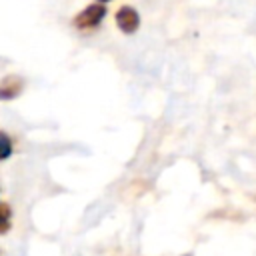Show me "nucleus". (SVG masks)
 <instances>
[{
	"mask_svg": "<svg viewBox=\"0 0 256 256\" xmlns=\"http://www.w3.org/2000/svg\"><path fill=\"white\" fill-rule=\"evenodd\" d=\"M104 16H106V6L100 4V2H96V4L86 6L82 12H78V14L74 16L72 24H74V28H78V30H94V28H98V26L102 24Z\"/></svg>",
	"mask_w": 256,
	"mask_h": 256,
	"instance_id": "nucleus-1",
	"label": "nucleus"
},
{
	"mask_svg": "<svg viewBox=\"0 0 256 256\" xmlns=\"http://www.w3.org/2000/svg\"><path fill=\"white\" fill-rule=\"evenodd\" d=\"M116 26L120 28V32L124 34H134L140 28V16L132 6H120L114 14Z\"/></svg>",
	"mask_w": 256,
	"mask_h": 256,
	"instance_id": "nucleus-2",
	"label": "nucleus"
},
{
	"mask_svg": "<svg viewBox=\"0 0 256 256\" xmlns=\"http://www.w3.org/2000/svg\"><path fill=\"white\" fill-rule=\"evenodd\" d=\"M24 80L20 76H6L0 82V100H14L22 94Z\"/></svg>",
	"mask_w": 256,
	"mask_h": 256,
	"instance_id": "nucleus-3",
	"label": "nucleus"
},
{
	"mask_svg": "<svg viewBox=\"0 0 256 256\" xmlns=\"http://www.w3.org/2000/svg\"><path fill=\"white\" fill-rule=\"evenodd\" d=\"M10 224H12V212L8 204L0 202V234H6L10 230Z\"/></svg>",
	"mask_w": 256,
	"mask_h": 256,
	"instance_id": "nucleus-4",
	"label": "nucleus"
},
{
	"mask_svg": "<svg viewBox=\"0 0 256 256\" xmlns=\"http://www.w3.org/2000/svg\"><path fill=\"white\" fill-rule=\"evenodd\" d=\"M12 140L6 132H0V160H6L12 154Z\"/></svg>",
	"mask_w": 256,
	"mask_h": 256,
	"instance_id": "nucleus-5",
	"label": "nucleus"
},
{
	"mask_svg": "<svg viewBox=\"0 0 256 256\" xmlns=\"http://www.w3.org/2000/svg\"><path fill=\"white\" fill-rule=\"evenodd\" d=\"M98 2H100V4H104V2H108V0H98Z\"/></svg>",
	"mask_w": 256,
	"mask_h": 256,
	"instance_id": "nucleus-6",
	"label": "nucleus"
}]
</instances>
